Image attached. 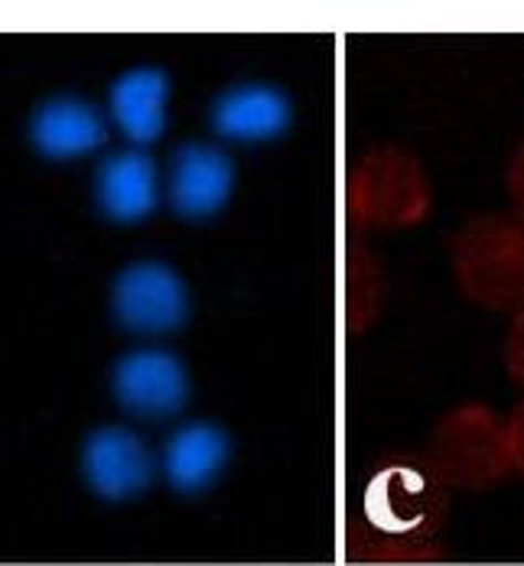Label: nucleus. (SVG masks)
Wrapping results in <instances>:
<instances>
[{
  "label": "nucleus",
  "mask_w": 524,
  "mask_h": 566,
  "mask_svg": "<svg viewBox=\"0 0 524 566\" xmlns=\"http://www.w3.org/2000/svg\"><path fill=\"white\" fill-rule=\"evenodd\" d=\"M112 395L134 417L167 420L186 407L192 395V378L176 352L144 345L117 358L112 371Z\"/></svg>",
  "instance_id": "2"
},
{
  "label": "nucleus",
  "mask_w": 524,
  "mask_h": 566,
  "mask_svg": "<svg viewBox=\"0 0 524 566\" xmlns=\"http://www.w3.org/2000/svg\"><path fill=\"white\" fill-rule=\"evenodd\" d=\"M234 189V160L206 140H189L174 154L167 172V199L182 219H212L219 216Z\"/></svg>",
  "instance_id": "4"
},
{
  "label": "nucleus",
  "mask_w": 524,
  "mask_h": 566,
  "mask_svg": "<svg viewBox=\"0 0 524 566\" xmlns=\"http://www.w3.org/2000/svg\"><path fill=\"white\" fill-rule=\"evenodd\" d=\"M229 455H232V440L222 427L192 420L174 430V437L167 440L160 469L176 492L196 495L206 492L226 472Z\"/></svg>",
  "instance_id": "9"
},
{
  "label": "nucleus",
  "mask_w": 524,
  "mask_h": 566,
  "mask_svg": "<svg viewBox=\"0 0 524 566\" xmlns=\"http://www.w3.org/2000/svg\"><path fill=\"white\" fill-rule=\"evenodd\" d=\"M170 120V75L157 65H137L120 72L108 92V124L147 150L157 144Z\"/></svg>",
  "instance_id": "5"
},
{
  "label": "nucleus",
  "mask_w": 524,
  "mask_h": 566,
  "mask_svg": "<svg viewBox=\"0 0 524 566\" xmlns=\"http://www.w3.org/2000/svg\"><path fill=\"white\" fill-rule=\"evenodd\" d=\"M291 98L264 82H241L212 102V127L234 144H264L291 127Z\"/></svg>",
  "instance_id": "8"
},
{
  "label": "nucleus",
  "mask_w": 524,
  "mask_h": 566,
  "mask_svg": "<svg viewBox=\"0 0 524 566\" xmlns=\"http://www.w3.org/2000/svg\"><path fill=\"white\" fill-rule=\"evenodd\" d=\"M518 182H522V196H524V170H522V176H518Z\"/></svg>",
  "instance_id": "11"
},
{
  "label": "nucleus",
  "mask_w": 524,
  "mask_h": 566,
  "mask_svg": "<svg viewBox=\"0 0 524 566\" xmlns=\"http://www.w3.org/2000/svg\"><path fill=\"white\" fill-rule=\"evenodd\" d=\"M518 355H522V361H524V336H522V348H518Z\"/></svg>",
  "instance_id": "10"
},
{
  "label": "nucleus",
  "mask_w": 524,
  "mask_h": 566,
  "mask_svg": "<svg viewBox=\"0 0 524 566\" xmlns=\"http://www.w3.org/2000/svg\"><path fill=\"white\" fill-rule=\"evenodd\" d=\"M30 140L50 160L88 157L108 140V114L78 95L46 98L30 117Z\"/></svg>",
  "instance_id": "7"
},
{
  "label": "nucleus",
  "mask_w": 524,
  "mask_h": 566,
  "mask_svg": "<svg viewBox=\"0 0 524 566\" xmlns=\"http://www.w3.org/2000/svg\"><path fill=\"white\" fill-rule=\"evenodd\" d=\"M157 455L130 427H98L82 443V475L98 499L127 502L150 489Z\"/></svg>",
  "instance_id": "3"
},
{
  "label": "nucleus",
  "mask_w": 524,
  "mask_h": 566,
  "mask_svg": "<svg viewBox=\"0 0 524 566\" xmlns=\"http://www.w3.org/2000/svg\"><path fill=\"white\" fill-rule=\"evenodd\" d=\"M164 176L147 150L127 147L102 160L95 176V202L117 226H134L160 206Z\"/></svg>",
  "instance_id": "6"
},
{
  "label": "nucleus",
  "mask_w": 524,
  "mask_h": 566,
  "mask_svg": "<svg viewBox=\"0 0 524 566\" xmlns=\"http://www.w3.org/2000/svg\"><path fill=\"white\" fill-rule=\"evenodd\" d=\"M189 310V283L167 261H130L112 283V316L134 336H170L186 326Z\"/></svg>",
  "instance_id": "1"
}]
</instances>
